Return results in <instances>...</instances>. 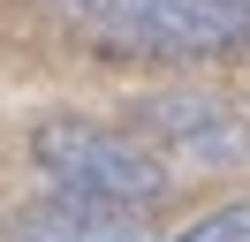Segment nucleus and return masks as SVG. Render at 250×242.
<instances>
[{
    "mask_svg": "<svg viewBox=\"0 0 250 242\" xmlns=\"http://www.w3.org/2000/svg\"><path fill=\"white\" fill-rule=\"evenodd\" d=\"M8 242H152V227H144V212L129 204H91V197H46V204H31L16 227H8Z\"/></svg>",
    "mask_w": 250,
    "mask_h": 242,
    "instance_id": "obj_3",
    "label": "nucleus"
},
{
    "mask_svg": "<svg viewBox=\"0 0 250 242\" xmlns=\"http://www.w3.org/2000/svg\"><path fill=\"white\" fill-rule=\"evenodd\" d=\"M144 129H159V136H167V129H182L174 144H182V151H197V159H243V151H250V144H243V121H235L220 99H197V91L152 99V106H144Z\"/></svg>",
    "mask_w": 250,
    "mask_h": 242,
    "instance_id": "obj_4",
    "label": "nucleus"
},
{
    "mask_svg": "<svg viewBox=\"0 0 250 242\" xmlns=\"http://www.w3.org/2000/svg\"><path fill=\"white\" fill-rule=\"evenodd\" d=\"M53 8L122 53L205 60L250 45V0H53Z\"/></svg>",
    "mask_w": 250,
    "mask_h": 242,
    "instance_id": "obj_1",
    "label": "nucleus"
},
{
    "mask_svg": "<svg viewBox=\"0 0 250 242\" xmlns=\"http://www.w3.org/2000/svg\"><path fill=\"white\" fill-rule=\"evenodd\" d=\"M31 159L61 182L68 197H91V204H129L144 212L152 197H167V166L137 144V136L91 129V121H46L31 144Z\"/></svg>",
    "mask_w": 250,
    "mask_h": 242,
    "instance_id": "obj_2",
    "label": "nucleus"
},
{
    "mask_svg": "<svg viewBox=\"0 0 250 242\" xmlns=\"http://www.w3.org/2000/svg\"><path fill=\"white\" fill-rule=\"evenodd\" d=\"M174 242H250V204H228V212H205L197 227H182Z\"/></svg>",
    "mask_w": 250,
    "mask_h": 242,
    "instance_id": "obj_5",
    "label": "nucleus"
}]
</instances>
